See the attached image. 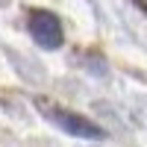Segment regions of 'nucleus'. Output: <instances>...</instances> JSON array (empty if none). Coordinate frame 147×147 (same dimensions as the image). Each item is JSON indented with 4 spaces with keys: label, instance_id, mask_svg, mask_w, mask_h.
Returning a JSON list of instances; mask_svg holds the SVG:
<instances>
[{
    "label": "nucleus",
    "instance_id": "1",
    "mask_svg": "<svg viewBox=\"0 0 147 147\" xmlns=\"http://www.w3.org/2000/svg\"><path fill=\"white\" fill-rule=\"evenodd\" d=\"M41 109H44L47 121H53L56 127H62L68 136H77V138H103L106 136L94 121H88L80 112H68V109H62V106H47V103H41Z\"/></svg>",
    "mask_w": 147,
    "mask_h": 147
},
{
    "label": "nucleus",
    "instance_id": "2",
    "mask_svg": "<svg viewBox=\"0 0 147 147\" xmlns=\"http://www.w3.org/2000/svg\"><path fill=\"white\" fill-rule=\"evenodd\" d=\"M30 35L35 38L38 47H44V50H56V47H62V41H65V32H62L59 18L53 12H44V9L30 12Z\"/></svg>",
    "mask_w": 147,
    "mask_h": 147
},
{
    "label": "nucleus",
    "instance_id": "3",
    "mask_svg": "<svg viewBox=\"0 0 147 147\" xmlns=\"http://www.w3.org/2000/svg\"><path fill=\"white\" fill-rule=\"evenodd\" d=\"M136 6H138V9L144 12V15H147V0H136Z\"/></svg>",
    "mask_w": 147,
    "mask_h": 147
}]
</instances>
